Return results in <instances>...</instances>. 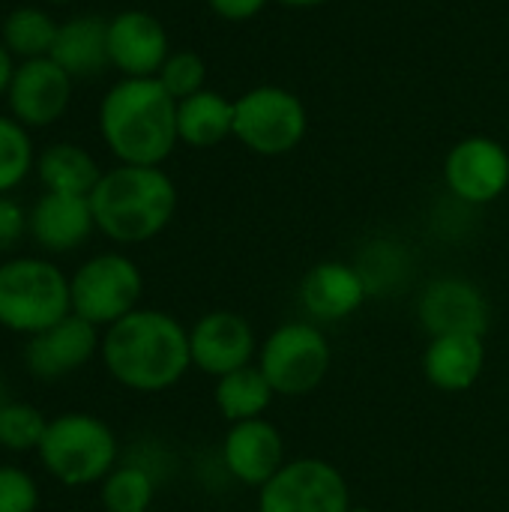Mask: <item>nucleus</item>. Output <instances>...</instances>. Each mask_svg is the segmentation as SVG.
<instances>
[{
  "label": "nucleus",
  "instance_id": "nucleus-13",
  "mask_svg": "<svg viewBox=\"0 0 509 512\" xmlns=\"http://www.w3.org/2000/svg\"><path fill=\"white\" fill-rule=\"evenodd\" d=\"M417 318L429 339L435 336H486L489 330V300L483 291L459 276L435 279L423 288L417 300Z\"/></svg>",
  "mask_w": 509,
  "mask_h": 512
},
{
  "label": "nucleus",
  "instance_id": "nucleus-32",
  "mask_svg": "<svg viewBox=\"0 0 509 512\" xmlns=\"http://www.w3.org/2000/svg\"><path fill=\"white\" fill-rule=\"evenodd\" d=\"M18 63H15V54L0 42V96L9 93V84H12V75H15Z\"/></svg>",
  "mask_w": 509,
  "mask_h": 512
},
{
  "label": "nucleus",
  "instance_id": "nucleus-19",
  "mask_svg": "<svg viewBox=\"0 0 509 512\" xmlns=\"http://www.w3.org/2000/svg\"><path fill=\"white\" fill-rule=\"evenodd\" d=\"M486 369V336H435L423 351V375L441 393L471 390Z\"/></svg>",
  "mask_w": 509,
  "mask_h": 512
},
{
  "label": "nucleus",
  "instance_id": "nucleus-18",
  "mask_svg": "<svg viewBox=\"0 0 509 512\" xmlns=\"http://www.w3.org/2000/svg\"><path fill=\"white\" fill-rule=\"evenodd\" d=\"M369 297V288L357 270V264L345 261H321L300 282V306L312 321H345L351 318Z\"/></svg>",
  "mask_w": 509,
  "mask_h": 512
},
{
  "label": "nucleus",
  "instance_id": "nucleus-2",
  "mask_svg": "<svg viewBox=\"0 0 509 512\" xmlns=\"http://www.w3.org/2000/svg\"><path fill=\"white\" fill-rule=\"evenodd\" d=\"M99 135L120 165H162L177 138V99L159 78H120L99 102Z\"/></svg>",
  "mask_w": 509,
  "mask_h": 512
},
{
  "label": "nucleus",
  "instance_id": "nucleus-6",
  "mask_svg": "<svg viewBox=\"0 0 509 512\" xmlns=\"http://www.w3.org/2000/svg\"><path fill=\"white\" fill-rule=\"evenodd\" d=\"M234 138L255 156H285L309 132L306 102L279 84L249 87L234 99Z\"/></svg>",
  "mask_w": 509,
  "mask_h": 512
},
{
  "label": "nucleus",
  "instance_id": "nucleus-29",
  "mask_svg": "<svg viewBox=\"0 0 509 512\" xmlns=\"http://www.w3.org/2000/svg\"><path fill=\"white\" fill-rule=\"evenodd\" d=\"M36 507H39L36 480L15 465H0V512H36Z\"/></svg>",
  "mask_w": 509,
  "mask_h": 512
},
{
  "label": "nucleus",
  "instance_id": "nucleus-24",
  "mask_svg": "<svg viewBox=\"0 0 509 512\" xmlns=\"http://www.w3.org/2000/svg\"><path fill=\"white\" fill-rule=\"evenodd\" d=\"M57 21L39 9V6H18L3 18L0 42L18 57V60H36L48 57L57 39Z\"/></svg>",
  "mask_w": 509,
  "mask_h": 512
},
{
  "label": "nucleus",
  "instance_id": "nucleus-4",
  "mask_svg": "<svg viewBox=\"0 0 509 512\" xmlns=\"http://www.w3.org/2000/svg\"><path fill=\"white\" fill-rule=\"evenodd\" d=\"M36 453L42 468L57 483L69 489H81V486L102 483L117 468L120 444L114 429L102 417L84 411H66L48 420V429Z\"/></svg>",
  "mask_w": 509,
  "mask_h": 512
},
{
  "label": "nucleus",
  "instance_id": "nucleus-11",
  "mask_svg": "<svg viewBox=\"0 0 509 512\" xmlns=\"http://www.w3.org/2000/svg\"><path fill=\"white\" fill-rule=\"evenodd\" d=\"M444 183L465 204H492L509 189V150L489 135L456 141L444 159Z\"/></svg>",
  "mask_w": 509,
  "mask_h": 512
},
{
  "label": "nucleus",
  "instance_id": "nucleus-34",
  "mask_svg": "<svg viewBox=\"0 0 509 512\" xmlns=\"http://www.w3.org/2000/svg\"><path fill=\"white\" fill-rule=\"evenodd\" d=\"M348 512H375V510H369V507H354V504H351V510Z\"/></svg>",
  "mask_w": 509,
  "mask_h": 512
},
{
  "label": "nucleus",
  "instance_id": "nucleus-23",
  "mask_svg": "<svg viewBox=\"0 0 509 512\" xmlns=\"http://www.w3.org/2000/svg\"><path fill=\"white\" fill-rule=\"evenodd\" d=\"M273 399H276V393L258 366H246L231 375H222V378H216V387H213V402L228 423L264 417L267 408L273 405Z\"/></svg>",
  "mask_w": 509,
  "mask_h": 512
},
{
  "label": "nucleus",
  "instance_id": "nucleus-16",
  "mask_svg": "<svg viewBox=\"0 0 509 512\" xmlns=\"http://www.w3.org/2000/svg\"><path fill=\"white\" fill-rule=\"evenodd\" d=\"M222 465L237 483L261 489L288 465L285 438L267 417L231 423L222 441Z\"/></svg>",
  "mask_w": 509,
  "mask_h": 512
},
{
  "label": "nucleus",
  "instance_id": "nucleus-5",
  "mask_svg": "<svg viewBox=\"0 0 509 512\" xmlns=\"http://www.w3.org/2000/svg\"><path fill=\"white\" fill-rule=\"evenodd\" d=\"M72 315L69 276L45 258H9L0 264V327L36 336Z\"/></svg>",
  "mask_w": 509,
  "mask_h": 512
},
{
  "label": "nucleus",
  "instance_id": "nucleus-3",
  "mask_svg": "<svg viewBox=\"0 0 509 512\" xmlns=\"http://www.w3.org/2000/svg\"><path fill=\"white\" fill-rule=\"evenodd\" d=\"M96 231L111 243L138 246L159 237L177 213V186L162 165H114L90 192Z\"/></svg>",
  "mask_w": 509,
  "mask_h": 512
},
{
  "label": "nucleus",
  "instance_id": "nucleus-12",
  "mask_svg": "<svg viewBox=\"0 0 509 512\" xmlns=\"http://www.w3.org/2000/svg\"><path fill=\"white\" fill-rule=\"evenodd\" d=\"M72 81L75 78L51 57L21 60L6 93L9 117L27 129H45L57 123L72 102Z\"/></svg>",
  "mask_w": 509,
  "mask_h": 512
},
{
  "label": "nucleus",
  "instance_id": "nucleus-10",
  "mask_svg": "<svg viewBox=\"0 0 509 512\" xmlns=\"http://www.w3.org/2000/svg\"><path fill=\"white\" fill-rule=\"evenodd\" d=\"M258 336L252 324L231 309H213L189 327L192 369L210 378L231 375L258 360Z\"/></svg>",
  "mask_w": 509,
  "mask_h": 512
},
{
  "label": "nucleus",
  "instance_id": "nucleus-1",
  "mask_svg": "<svg viewBox=\"0 0 509 512\" xmlns=\"http://www.w3.org/2000/svg\"><path fill=\"white\" fill-rule=\"evenodd\" d=\"M108 375L135 393H162L192 369L189 330L162 309H135L102 333Z\"/></svg>",
  "mask_w": 509,
  "mask_h": 512
},
{
  "label": "nucleus",
  "instance_id": "nucleus-35",
  "mask_svg": "<svg viewBox=\"0 0 509 512\" xmlns=\"http://www.w3.org/2000/svg\"><path fill=\"white\" fill-rule=\"evenodd\" d=\"M45 3H72V0H45Z\"/></svg>",
  "mask_w": 509,
  "mask_h": 512
},
{
  "label": "nucleus",
  "instance_id": "nucleus-25",
  "mask_svg": "<svg viewBox=\"0 0 509 512\" xmlns=\"http://www.w3.org/2000/svg\"><path fill=\"white\" fill-rule=\"evenodd\" d=\"M99 486L105 512H150L156 498V480L141 465H117Z\"/></svg>",
  "mask_w": 509,
  "mask_h": 512
},
{
  "label": "nucleus",
  "instance_id": "nucleus-15",
  "mask_svg": "<svg viewBox=\"0 0 509 512\" xmlns=\"http://www.w3.org/2000/svg\"><path fill=\"white\" fill-rule=\"evenodd\" d=\"M102 348V333L78 315H66L24 345V366L39 381H57L84 369Z\"/></svg>",
  "mask_w": 509,
  "mask_h": 512
},
{
  "label": "nucleus",
  "instance_id": "nucleus-30",
  "mask_svg": "<svg viewBox=\"0 0 509 512\" xmlns=\"http://www.w3.org/2000/svg\"><path fill=\"white\" fill-rule=\"evenodd\" d=\"M24 234H27V210L9 195H0V252H9Z\"/></svg>",
  "mask_w": 509,
  "mask_h": 512
},
{
  "label": "nucleus",
  "instance_id": "nucleus-26",
  "mask_svg": "<svg viewBox=\"0 0 509 512\" xmlns=\"http://www.w3.org/2000/svg\"><path fill=\"white\" fill-rule=\"evenodd\" d=\"M36 168V153L27 126L0 114V195H9Z\"/></svg>",
  "mask_w": 509,
  "mask_h": 512
},
{
  "label": "nucleus",
  "instance_id": "nucleus-7",
  "mask_svg": "<svg viewBox=\"0 0 509 512\" xmlns=\"http://www.w3.org/2000/svg\"><path fill=\"white\" fill-rule=\"evenodd\" d=\"M255 366L264 372L276 396L300 399L324 384L333 366V348L324 330L312 321H288L261 342Z\"/></svg>",
  "mask_w": 509,
  "mask_h": 512
},
{
  "label": "nucleus",
  "instance_id": "nucleus-21",
  "mask_svg": "<svg viewBox=\"0 0 509 512\" xmlns=\"http://www.w3.org/2000/svg\"><path fill=\"white\" fill-rule=\"evenodd\" d=\"M234 114V99L204 87L177 102V138L195 150L219 147L234 138Z\"/></svg>",
  "mask_w": 509,
  "mask_h": 512
},
{
  "label": "nucleus",
  "instance_id": "nucleus-17",
  "mask_svg": "<svg viewBox=\"0 0 509 512\" xmlns=\"http://www.w3.org/2000/svg\"><path fill=\"white\" fill-rule=\"evenodd\" d=\"M96 231L90 198L84 195H60L45 192L30 210H27V234L33 243L51 255L75 252L87 243V237Z\"/></svg>",
  "mask_w": 509,
  "mask_h": 512
},
{
  "label": "nucleus",
  "instance_id": "nucleus-27",
  "mask_svg": "<svg viewBox=\"0 0 509 512\" xmlns=\"http://www.w3.org/2000/svg\"><path fill=\"white\" fill-rule=\"evenodd\" d=\"M48 429L45 414L27 402H3L0 405V447L9 453L39 450L42 435Z\"/></svg>",
  "mask_w": 509,
  "mask_h": 512
},
{
  "label": "nucleus",
  "instance_id": "nucleus-14",
  "mask_svg": "<svg viewBox=\"0 0 509 512\" xmlns=\"http://www.w3.org/2000/svg\"><path fill=\"white\" fill-rule=\"evenodd\" d=\"M168 54V30L153 12L123 9L108 18V63L123 78H156Z\"/></svg>",
  "mask_w": 509,
  "mask_h": 512
},
{
  "label": "nucleus",
  "instance_id": "nucleus-33",
  "mask_svg": "<svg viewBox=\"0 0 509 512\" xmlns=\"http://www.w3.org/2000/svg\"><path fill=\"white\" fill-rule=\"evenodd\" d=\"M279 6H288V9H315V6H324L330 0H273Z\"/></svg>",
  "mask_w": 509,
  "mask_h": 512
},
{
  "label": "nucleus",
  "instance_id": "nucleus-9",
  "mask_svg": "<svg viewBox=\"0 0 509 512\" xmlns=\"http://www.w3.org/2000/svg\"><path fill=\"white\" fill-rule=\"evenodd\" d=\"M351 489L327 459H291L258 489V512H348Z\"/></svg>",
  "mask_w": 509,
  "mask_h": 512
},
{
  "label": "nucleus",
  "instance_id": "nucleus-31",
  "mask_svg": "<svg viewBox=\"0 0 509 512\" xmlns=\"http://www.w3.org/2000/svg\"><path fill=\"white\" fill-rule=\"evenodd\" d=\"M267 3H273V0H207V6L216 18L234 21V24L258 18L267 9Z\"/></svg>",
  "mask_w": 509,
  "mask_h": 512
},
{
  "label": "nucleus",
  "instance_id": "nucleus-8",
  "mask_svg": "<svg viewBox=\"0 0 509 512\" xmlns=\"http://www.w3.org/2000/svg\"><path fill=\"white\" fill-rule=\"evenodd\" d=\"M141 294V267L123 252L93 255L69 276L72 315L90 321L99 330H108L129 312L141 309Z\"/></svg>",
  "mask_w": 509,
  "mask_h": 512
},
{
  "label": "nucleus",
  "instance_id": "nucleus-22",
  "mask_svg": "<svg viewBox=\"0 0 509 512\" xmlns=\"http://www.w3.org/2000/svg\"><path fill=\"white\" fill-rule=\"evenodd\" d=\"M36 174H39V183L45 186V192L84 195V198H90V192L96 189V183L102 177L96 159L72 141L48 144L36 156Z\"/></svg>",
  "mask_w": 509,
  "mask_h": 512
},
{
  "label": "nucleus",
  "instance_id": "nucleus-28",
  "mask_svg": "<svg viewBox=\"0 0 509 512\" xmlns=\"http://www.w3.org/2000/svg\"><path fill=\"white\" fill-rule=\"evenodd\" d=\"M156 78L180 102V99H186V96L207 87V63H204V57L198 51H189V48L171 51Z\"/></svg>",
  "mask_w": 509,
  "mask_h": 512
},
{
  "label": "nucleus",
  "instance_id": "nucleus-20",
  "mask_svg": "<svg viewBox=\"0 0 509 512\" xmlns=\"http://www.w3.org/2000/svg\"><path fill=\"white\" fill-rule=\"evenodd\" d=\"M72 78H93L108 63V18L75 15L57 27L54 48L48 54Z\"/></svg>",
  "mask_w": 509,
  "mask_h": 512
},
{
  "label": "nucleus",
  "instance_id": "nucleus-36",
  "mask_svg": "<svg viewBox=\"0 0 509 512\" xmlns=\"http://www.w3.org/2000/svg\"><path fill=\"white\" fill-rule=\"evenodd\" d=\"M3 402H6V399H3V387H0V405H3Z\"/></svg>",
  "mask_w": 509,
  "mask_h": 512
}]
</instances>
